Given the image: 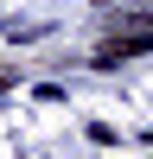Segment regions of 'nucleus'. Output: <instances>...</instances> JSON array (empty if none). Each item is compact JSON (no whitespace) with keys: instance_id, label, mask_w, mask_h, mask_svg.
I'll list each match as a JSON object with an SVG mask.
<instances>
[{"instance_id":"f257e3e1","label":"nucleus","mask_w":153,"mask_h":159,"mask_svg":"<svg viewBox=\"0 0 153 159\" xmlns=\"http://www.w3.org/2000/svg\"><path fill=\"white\" fill-rule=\"evenodd\" d=\"M134 51H153V32H134V38H121V45H102V51H96V64H115V57H134Z\"/></svg>"}]
</instances>
